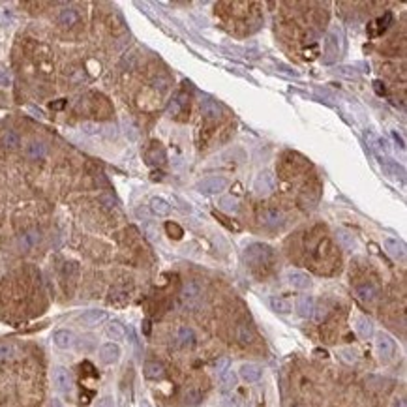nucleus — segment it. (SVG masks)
I'll return each instance as SVG.
<instances>
[{"label": "nucleus", "instance_id": "nucleus-1", "mask_svg": "<svg viewBox=\"0 0 407 407\" xmlns=\"http://www.w3.org/2000/svg\"><path fill=\"white\" fill-rule=\"evenodd\" d=\"M274 257V252H272L270 246L266 244H261V242H255V244H250L244 252V261H246L250 266H266Z\"/></svg>", "mask_w": 407, "mask_h": 407}, {"label": "nucleus", "instance_id": "nucleus-2", "mask_svg": "<svg viewBox=\"0 0 407 407\" xmlns=\"http://www.w3.org/2000/svg\"><path fill=\"white\" fill-rule=\"evenodd\" d=\"M229 186V180L225 177H207V179L199 180L197 182V191L203 193V195H218L222 193L225 188Z\"/></svg>", "mask_w": 407, "mask_h": 407}, {"label": "nucleus", "instance_id": "nucleus-3", "mask_svg": "<svg viewBox=\"0 0 407 407\" xmlns=\"http://www.w3.org/2000/svg\"><path fill=\"white\" fill-rule=\"evenodd\" d=\"M376 351L381 360H390L396 353V342L387 332H379L376 336Z\"/></svg>", "mask_w": 407, "mask_h": 407}, {"label": "nucleus", "instance_id": "nucleus-4", "mask_svg": "<svg viewBox=\"0 0 407 407\" xmlns=\"http://www.w3.org/2000/svg\"><path fill=\"white\" fill-rule=\"evenodd\" d=\"M53 383H55L56 390H60L64 394H68L70 390L74 389L72 374H70V370L64 368V366H55V368H53Z\"/></svg>", "mask_w": 407, "mask_h": 407}, {"label": "nucleus", "instance_id": "nucleus-5", "mask_svg": "<svg viewBox=\"0 0 407 407\" xmlns=\"http://www.w3.org/2000/svg\"><path fill=\"white\" fill-rule=\"evenodd\" d=\"M274 188H276V177L272 173H268V171L259 173L255 177V180H253V191H255L257 195H261V197L272 193Z\"/></svg>", "mask_w": 407, "mask_h": 407}, {"label": "nucleus", "instance_id": "nucleus-6", "mask_svg": "<svg viewBox=\"0 0 407 407\" xmlns=\"http://www.w3.org/2000/svg\"><path fill=\"white\" fill-rule=\"evenodd\" d=\"M203 295V285L195 282V280H190V282H186L182 285V289H180V298H182V302L186 304H193L197 302L199 298Z\"/></svg>", "mask_w": 407, "mask_h": 407}, {"label": "nucleus", "instance_id": "nucleus-7", "mask_svg": "<svg viewBox=\"0 0 407 407\" xmlns=\"http://www.w3.org/2000/svg\"><path fill=\"white\" fill-rule=\"evenodd\" d=\"M107 319V312L105 310H98V308H92V310H87V312H83V314L77 317L83 327H98L101 325L104 321Z\"/></svg>", "mask_w": 407, "mask_h": 407}, {"label": "nucleus", "instance_id": "nucleus-8", "mask_svg": "<svg viewBox=\"0 0 407 407\" xmlns=\"http://www.w3.org/2000/svg\"><path fill=\"white\" fill-rule=\"evenodd\" d=\"M285 278H287V284L296 291H306L312 287V278L302 270H289Z\"/></svg>", "mask_w": 407, "mask_h": 407}, {"label": "nucleus", "instance_id": "nucleus-9", "mask_svg": "<svg viewBox=\"0 0 407 407\" xmlns=\"http://www.w3.org/2000/svg\"><path fill=\"white\" fill-rule=\"evenodd\" d=\"M340 55V38H336V30H330L325 38V62L332 64Z\"/></svg>", "mask_w": 407, "mask_h": 407}, {"label": "nucleus", "instance_id": "nucleus-10", "mask_svg": "<svg viewBox=\"0 0 407 407\" xmlns=\"http://www.w3.org/2000/svg\"><path fill=\"white\" fill-rule=\"evenodd\" d=\"M239 377H241L244 383H257L261 377H263V368L255 362H246L241 366Z\"/></svg>", "mask_w": 407, "mask_h": 407}, {"label": "nucleus", "instance_id": "nucleus-11", "mask_svg": "<svg viewBox=\"0 0 407 407\" xmlns=\"http://www.w3.org/2000/svg\"><path fill=\"white\" fill-rule=\"evenodd\" d=\"M40 241H42V233H40L38 229H28V231H25L23 234H19L17 244L21 250L28 252L32 248H36L38 244H40Z\"/></svg>", "mask_w": 407, "mask_h": 407}, {"label": "nucleus", "instance_id": "nucleus-12", "mask_svg": "<svg viewBox=\"0 0 407 407\" xmlns=\"http://www.w3.org/2000/svg\"><path fill=\"white\" fill-rule=\"evenodd\" d=\"M99 360L104 364H115L120 358V347L115 344V342H107L104 346L99 347Z\"/></svg>", "mask_w": 407, "mask_h": 407}, {"label": "nucleus", "instance_id": "nucleus-13", "mask_svg": "<svg viewBox=\"0 0 407 407\" xmlns=\"http://www.w3.org/2000/svg\"><path fill=\"white\" fill-rule=\"evenodd\" d=\"M319 184H310L306 186L302 190V193H300V205H302L304 209H314L315 205H317V201H319Z\"/></svg>", "mask_w": 407, "mask_h": 407}, {"label": "nucleus", "instance_id": "nucleus-14", "mask_svg": "<svg viewBox=\"0 0 407 407\" xmlns=\"http://www.w3.org/2000/svg\"><path fill=\"white\" fill-rule=\"evenodd\" d=\"M53 344H55L58 349H72L75 344V336L72 330H66V328H60L53 334Z\"/></svg>", "mask_w": 407, "mask_h": 407}, {"label": "nucleus", "instance_id": "nucleus-15", "mask_svg": "<svg viewBox=\"0 0 407 407\" xmlns=\"http://www.w3.org/2000/svg\"><path fill=\"white\" fill-rule=\"evenodd\" d=\"M296 314L300 317H312L315 314V300L310 295H302L296 298Z\"/></svg>", "mask_w": 407, "mask_h": 407}, {"label": "nucleus", "instance_id": "nucleus-16", "mask_svg": "<svg viewBox=\"0 0 407 407\" xmlns=\"http://www.w3.org/2000/svg\"><path fill=\"white\" fill-rule=\"evenodd\" d=\"M25 154L28 156L30 160H42V158L47 156V145H45L44 141H38V139L28 141L25 145Z\"/></svg>", "mask_w": 407, "mask_h": 407}, {"label": "nucleus", "instance_id": "nucleus-17", "mask_svg": "<svg viewBox=\"0 0 407 407\" xmlns=\"http://www.w3.org/2000/svg\"><path fill=\"white\" fill-rule=\"evenodd\" d=\"M383 246H385L387 253L392 255L394 259H403V257H405V244H403L401 241H398V239L389 236V239H385Z\"/></svg>", "mask_w": 407, "mask_h": 407}, {"label": "nucleus", "instance_id": "nucleus-18", "mask_svg": "<svg viewBox=\"0 0 407 407\" xmlns=\"http://www.w3.org/2000/svg\"><path fill=\"white\" fill-rule=\"evenodd\" d=\"M201 111H203V117L207 118V120H212V122L220 120L223 115L222 107H220L214 99H205L203 104H201Z\"/></svg>", "mask_w": 407, "mask_h": 407}, {"label": "nucleus", "instance_id": "nucleus-19", "mask_svg": "<svg viewBox=\"0 0 407 407\" xmlns=\"http://www.w3.org/2000/svg\"><path fill=\"white\" fill-rule=\"evenodd\" d=\"M261 223L266 225V227H272V229L280 227V225L284 223V214H282V210H278V209L265 210V212L261 214Z\"/></svg>", "mask_w": 407, "mask_h": 407}, {"label": "nucleus", "instance_id": "nucleus-20", "mask_svg": "<svg viewBox=\"0 0 407 407\" xmlns=\"http://www.w3.org/2000/svg\"><path fill=\"white\" fill-rule=\"evenodd\" d=\"M355 330L362 340H370L374 336V323L366 315H358L355 319Z\"/></svg>", "mask_w": 407, "mask_h": 407}, {"label": "nucleus", "instance_id": "nucleus-21", "mask_svg": "<svg viewBox=\"0 0 407 407\" xmlns=\"http://www.w3.org/2000/svg\"><path fill=\"white\" fill-rule=\"evenodd\" d=\"M143 374H145V377L147 379H152V381H158V379H163V376H165V368L161 366L160 362H147L145 366H143Z\"/></svg>", "mask_w": 407, "mask_h": 407}, {"label": "nucleus", "instance_id": "nucleus-22", "mask_svg": "<svg viewBox=\"0 0 407 407\" xmlns=\"http://www.w3.org/2000/svg\"><path fill=\"white\" fill-rule=\"evenodd\" d=\"M165 160H167L165 150L160 147V143H154L150 147V150L147 152V161L150 165H161V163H165Z\"/></svg>", "mask_w": 407, "mask_h": 407}, {"label": "nucleus", "instance_id": "nucleus-23", "mask_svg": "<svg viewBox=\"0 0 407 407\" xmlns=\"http://www.w3.org/2000/svg\"><path fill=\"white\" fill-rule=\"evenodd\" d=\"M79 21V13L75 12L74 8H64L60 13H58V25H62L64 28H72V26L77 25Z\"/></svg>", "mask_w": 407, "mask_h": 407}, {"label": "nucleus", "instance_id": "nucleus-24", "mask_svg": "<svg viewBox=\"0 0 407 407\" xmlns=\"http://www.w3.org/2000/svg\"><path fill=\"white\" fill-rule=\"evenodd\" d=\"M105 334H107L109 340L118 342V340L126 338V327H124L120 321H111V323L107 325V328H105Z\"/></svg>", "mask_w": 407, "mask_h": 407}, {"label": "nucleus", "instance_id": "nucleus-25", "mask_svg": "<svg viewBox=\"0 0 407 407\" xmlns=\"http://www.w3.org/2000/svg\"><path fill=\"white\" fill-rule=\"evenodd\" d=\"M150 210L154 212L156 216H167L171 212V205L163 197H152L150 199Z\"/></svg>", "mask_w": 407, "mask_h": 407}, {"label": "nucleus", "instance_id": "nucleus-26", "mask_svg": "<svg viewBox=\"0 0 407 407\" xmlns=\"http://www.w3.org/2000/svg\"><path fill=\"white\" fill-rule=\"evenodd\" d=\"M366 141H368V145H370V147L374 148V150H376L379 156L389 154V147H387V141H385L383 137L374 135V133H368V135H366Z\"/></svg>", "mask_w": 407, "mask_h": 407}, {"label": "nucleus", "instance_id": "nucleus-27", "mask_svg": "<svg viewBox=\"0 0 407 407\" xmlns=\"http://www.w3.org/2000/svg\"><path fill=\"white\" fill-rule=\"evenodd\" d=\"M253 338H255V334H253L252 327L246 325V323H241L239 327H236V340H239V344L242 346H248V344H252Z\"/></svg>", "mask_w": 407, "mask_h": 407}, {"label": "nucleus", "instance_id": "nucleus-28", "mask_svg": "<svg viewBox=\"0 0 407 407\" xmlns=\"http://www.w3.org/2000/svg\"><path fill=\"white\" fill-rule=\"evenodd\" d=\"M357 296L364 302H371V300H376L377 296V287L371 284H362L357 287Z\"/></svg>", "mask_w": 407, "mask_h": 407}, {"label": "nucleus", "instance_id": "nucleus-29", "mask_svg": "<svg viewBox=\"0 0 407 407\" xmlns=\"http://www.w3.org/2000/svg\"><path fill=\"white\" fill-rule=\"evenodd\" d=\"M177 340H179L180 347H191L195 344V334L190 327H180L177 332Z\"/></svg>", "mask_w": 407, "mask_h": 407}, {"label": "nucleus", "instance_id": "nucleus-30", "mask_svg": "<svg viewBox=\"0 0 407 407\" xmlns=\"http://www.w3.org/2000/svg\"><path fill=\"white\" fill-rule=\"evenodd\" d=\"M268 302H270V308L280 315H287V314H291V310H293L289 300H285L282 296H270Z\"/></svg>", "mask_w": 407, "mask_h": 407}, {"label": "nucleus", "instance_id": "nucleus-31", "mask_svg": "<svg viewBox=\"0 0 407 407\" xmlns=\"http://www.w3.org/2000/svg\"><path fill=\"white\" fill-rule=\"evenodd\" d=\"M0 143L6 148H17L21 145V137H19L17 131L13 130H4L2 135H0Z\"/></svg>", "mask_w": 407, "mask_h": 407}, {"label": "nucleus", "instance_id": "nucleus-32", "mask_svg": "<svg viewBox=\"0 0 407 407\" xmlns=\"http://www.w3.org/2000/svg\"><path fill=\"white\" fill-rule=\"evenodd\" d=\"M336 241H338V244L344 250H353V248L357 246V242H355V239H353L351 233H347V231H336Z\"/></svg>", "mask_w": 407, "mask_h": 407}, {"label": "nucleus", "instance_id": "nucleus-33", "mask_svg": "<svg viewBox=\"0 0 407 407\" xmlns=\"http://www.w3.org/2000/svg\"><path fill=\"white\" fill-rule=\"evenodd\" d=\"M392 21H394V15L390 12H387L383 17H379L377 21H374L371 23V26H377V30H376V36H379V34H383V32L387 30L390 25H392Z\"/></svg>", "mask_w": 407, "mask_h": 407}, {"label": "nucleus", "instance_id": "nucleus-34", "mask_svg": "<svg viewBox=\"0 0 407 407\" xmlns=\"http://www.w3.org/2000/svg\"><path fill=\"white\" fill-rule=\"evenodd\" d=\"M15 355H17V347L13 346L12 342H0V358L2 360L13 358Z\"/></svg>", "mask_w": 407, "mask_h": 407}, {"label": "nucleus", "instance_id": "nucleus-35", "mask_svg": "<svg viewBox=\"0 0 407 407\" xmlns=\"http://www.w3.org/2000/svg\"><path fill=\"white\" fill-rule=\"evenodd\" d=\"M201 392H199L197 389H190L188 392L184 394V405L186 407H195V405H199L201 403Z\"/></svg>", "mask_w": 407, "mask_h": 407}, {"label": "nucleus", "instance_id": "nucleus-36", "mask_svg": "<svg viewBox=\"0 0 407 407\" xmlns=\"http://www.w3.org/2000/svg\"><path fill=\"white\" fill-rule=\"evenodd\" d=\"M220 209L225 212H236L239 210V201L233 197H222L220 199Z\"/></svg>", "mask_w": 407, "mask_h": 407}, {"label": "nucleus", "instance_id": "nucleus-37", "mask_svg": "<svg viewBox=\"0 0 407 407\" xmlns=\"http://www.w3.org/2000/svg\"><path fill=\"white\" fill-rule=\"evenodd\" d=\"M222 385H223V389L233 390L234 387H236V374H234V371H225L222 376Z\"/></svg>", "mask_w": 407, "mask_h": 407}, {"label": "nucleus", "instance_id": "nucleus-38", "mask_svg": "<svg viewBox=\"0 0 407 407\" xmlns=\"http://www.w3.org/2000/svg\"><path fill=\"white\" fill-rule=\"evenodd\" d=\"M165 231L171 239H182V234H184V231H182V227H180L179 223H173V222L165 223Z\"/></svg>", "mask_w": 407, "mask_h": 407}, {"label": "nucleus", "instance_id": "nucleus-39", "mask_svg": "<svg viewBox=\"0 0 407 407\" xmlns=\"http://www.w3.org/2000/svg\"><path fill=\"white\" fill-rule=\"evenodd\" d=\"M229 364H231V360H229V357H222V358H218L216 362H214V370L220 374V376H223L225 371L229 370Z\"/></svg>", "mask_w": 407, "mask_h": 407}, {"label": "nucleus", "instance_id": "nucleus-40", "mask_svg": "<svg viewBox=\"0 0 407 407\" xmlns=\"http://www.w3.org/2000/svg\"><path fill=\"white\" fill-rule=\"evenodd\" d=\"M12 87V75L6 68H0V88Z\"/></svg>", "mask_w": 407, "mask_h": 407}, {"label": "nucleus", "instance_id": "nucleus-41", "mask_svg": "<svg viewBox=\"0 0 407 407\" xmlns=\"http://www.w3.org/2000/svg\"><path fill=\"white\" fill-rule=\"evenodd\" d=\"M342 355V358L346 360L347 364H353V362H357V353L353 351V349H344V351L340 353Z\"/></svg>", "mask_w": 407, "mask_h": 407}, {"label": "nucleus", "instance_id": "nucleus-42", "mask_svg": "<svg viewBox=\"0 0 407 407\" xmlns=\"http://www.w3.org/2000/svg\"><path fill=\"white\" fill-rule=\"evenodd\" d=\"M94 407H115V400H113L111 396H104V398H99Z\"/></svg>", "mask_w": 407, "mask_h": 407}, {"label": "nucleus", "instance_id": "nucleus-43", "mask_svg": "<svg viewBox=\"0 0 407 407\" xmlns=\"http://www.w3.org/2000/svg\"><path fill=\"white\" fill-rule=\"evenodd\" d=\"M83 131L88 133V135H98L99 128L96 126V124H83Z\"/></svg>", "mask_w": 407, "mask_h": 407}, {"label": "nucleus", "instance_id": "nucleus-44", "mask_svg": "<svg viewBox=\"0 0 407 407\" xmlns=\"http://www.w3.org/2000/svg\"><path fill=\"white\" fill-rule=\"evenodd\" d=\"M214 218H218V220H220L223 225H227L229 229H234V231H239V229H241V225H236V223H229L227 218H223L222 214H218V212H214Z\"/></svg>", "mask_w": 407, "mask_h": 407}, {"label": "nucleus", "instance_id": "nucleus-45", "mask_svg": "<svg viewBox=\"0 0 407 407\" xmlns=\"http://www.w3.org/2000/svg\"><path fill=\"white\" fill-rule=\"evenodd\" d=\"M374 88H376V92L379 94V96H383V94L387 92V88H385V85H383L381 81H376V83H374Z\"/></svg>", "mask_w": 407, "mask_h": 407}, {"label": "nucleus", "instance_id": "nucleus-46", "mask_svg": "<svg viewBox=\"0 0 407 407\" xmlns=\"http://www.w3.org/2000/svg\"><path fill=\"white\" fill-rule=\"evenodd\" d=\"M49 407H64V403H62L58 398H53V400L49 401Z\"/></svg>", "mask_w": 407, "mask_h": 407}, {"label": "nucleus", "instance_id": "nucleus-47", "mask_svg": "<svg viewBox=\"0 0 407 407\" xmlns=\"http://www.w3.org/2000/svg\"><path fill=\"white\" fill-rule=\"evenodd\" d=\"M394 407H405V400H403V398H396Z\"/></svg>", "mask_w": 407, "mask_h": 407}, {"label": "nucleus", "instance_id": "nucleus-48", "mask_svg": "<svg viewBox=\"0 0 407 407\" xmlns=\"http://www.w3.org/2000/svg\"><path fill=\"white\" fill-rule=\"evenodd\" d=\"M64 104H66V101L62 99V101H56V104H51V107H55V109H60V107H64Z\"/></svg>", "mask_w": 407, "mask_h": 407}, {"label": "nucleus", "instance_id": "nucleus-49", "mask_svg": "<svg viewBox=\"0 0 407 407\" xmlns=\"http://www.w3.org/2000/svg\"><path fill=\"white\" fill-rule=\"evenodd\" d=\"M139 407H152V405H150V403H148L147 400H143L141 403H139Z\"/></svg>", "mask_w": 407, "mask_h": 407}]
</instances>
